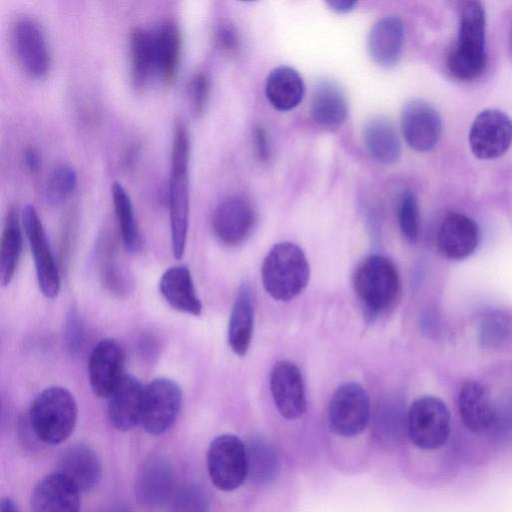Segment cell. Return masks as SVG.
I'll return each mask as SVG.
<instances>
[{
	"label": "cell",
	"instance_id": "1",
	"mask_svg": "<svg viewBox=\"0 0 512 512\" xmlns=\"http://www.w3.org/2000/svg\"><path fill=\"white\" fill-rule=\"evenodd\" d=\"M190 138L183 121H176L173 128L168 208L172 253L181 259L185 253L190 212Z\"/></svg>",
	"mask_w": 512,
	"mask_h": 512
},
{
	"label": "cell",
	"instance_id": "2",
	"mask_svg": "<svg viewBox=\"0 0 512 512\" xmlns=\"http://www.w3.org/2000/svg\"><path fill=\"white\" fill-rule=\"evenodd\" d=\"M459 33L455 46L449 51L446 66L449 73L461 81L478 78L485 70L486 11L479 1L458 3Z\"/></svg>",
	"mask_w": 512,
	"mask_h": 512
},
{
	"label": "cell",
	"instance_id": "3",
	"mask_svg": "<svg viewBox=\"0 0 512 512\" xmlns=\"http://www.w3.org/2000/svg\"><path fill=\"white\" fill-rule=\"evenodd\" d=\"M78 407L73 394L62 386H50L32 402L26 424L34 438L46 445H58L73 433Z\"/></svg>",
	"mask_w": 512,
	"mask_h": 512
},
{
	"label": "cell",
	"instance_id": "4",
	"mask_svg": "<svg viewBox=\"0 0 512 512\" xmlns=\"http://www.w3.org/2000/svg\"><path fill=\"white\" fill-rule=\"evenodd\" d=\"M310 268L303 250L292 242L274 245L263 260L262 283L277 301H289L299 295L308 283Z\"/></svg>",
	"mask_w": 512,
	"mask_h": 512
},
{
	"label": "cell",
	"instance_id": "5",
	"mask_svg": "<svg viewBox=\"0 0 512 512\" xmlns=\"http://www.w3.org/2000/svg\"><path fill=\"white\" fill-rule=\"evenodd\" d=\"M354 291L372 314H382L399 298L401 281L397 267L383 255H370L355 268L352 277Z\"/></svg>",
	"mask_w": 512,
	"mask_h": 512
},
{
	"label": "cell",
	"instance_id": "6",
	"mask_svg": "<svg viewBox=\"0 0 512 512\" xmlns=\"http://www.w3.org/2000/svg\"><path fill=\"white\" fill-rule=\"evenodd\" d=\"M406 432L411 443L422 450L442 447L451 432V414L446 404L433 396H422L410 405Z\"/></svg>",
	"mask_w": 512,
	"mask_h": 512
},
{
	"label": "cell",
	"instance_id": "7",
	"mask_svg": "<svg viewBox=\"0 0 512 512\" xmlns=\"http://www.w3.org/2000/svg\"><path fill=\"white\" fill-rule=\"evenodd\" d=\"M206 464L210 480L217 489L234 491L248 476L246 445L235 435H219L208 447Z\"/></svg>",
	"mask_w": 512,
	"mask_h": 512
},
{
	"label": "cell",
	"instance_id": "8",
	"mask_svg": "<svg viewBox=\"0 0 512 512\" xmlns=\"http://www.w3.org/2000/svg\"><path fill=\"white\" fill-rule=\"evenodd\" d=\"M328 420L336 435L350 438L361 434L370 420V401L365 389L355 382L340 385L330 399Z\"/></svg>",
	"mask_w": 512,
	"mask_h": 512
},
{
	"label": "cell",
	"instance_id": "9",
	"mask_svg": "<svg viewBox=\"0 0 512 512\" xmlns=\"http://www.w3.org/2000/svg\"><path fill=\"white\" fill-rule=\"evenodd\" d=\"M182 391L168 378H157L144 386L141 425L154 436L167 432L181 409Z\"/></svg>",
	"mask_w": 512,
	"mask_h": 512
},
{
	"label": "cell",
	"instance_id": "10",
	"mask_svg": "<svg viewBox=\"0 0 512 512\" xmlns=\"http://www.w3.org/2000/svg\"><path fill=\"white\" fill-rule=\"evenodd\" d=\"M21 220L33 255L39 288L45 297L54 298L60 291V273L45 229L33 205L27 204L24 207Z\"/></svg>",
	"mask_w": 512,
	"mask_h": 512
},
{
	"label": "cell",
	"instance_id": "11",
	"mask_svg": "<svg viewBox=\"0 0 512 512\" xmlns=\"http://www.w3.org/2000/svg\"><path fill=\"white\" fill-rule=\"evenodd\" d=\"M11 41L21 68L31 77L41 78L50 68V53L39 23L28 15L18 16L11 28Z\"/></svg>",
	"mask_w": 512,
	"mask_h": 512
},
{
	"label": "cell",
	"instance_id": "12",
	"mask_svg": "<svg viewBox=\"0 0 512 512\" xmlns=\"http://www.w3.org/2000/svg\"><path fill=\"white\" fill-rule=\"evenodd\" d=\"M512 145V119L498 109H485L474 119L469 131L473 155L491 160L505 154Z\"/></svg>",
	"mask_w": 512,
	"mask_h": 512
},
{
	"label": "cell",
	"instance_id": "13",
	"mask_svg": "<svg viewBox=\"0 0 512 512\" xmlns=\"http://www.w3.org/2000/svg\"><path fill=\"white\" fill-rule=\"evenodd\" d=\"M134 490L143 509L156 511L162 508L175 493V472L171 462L162 456L147 460L137 473Z\"/></svg>",
	"mask_w": 512,
	"mask_h": 512
},
{
	"label": "cell",
	"instance_id": "14",
	"mask_svg": "<svg viewBox=\"0 0 512 512\" xmlns=\"http://www.w3.org/2000/svg\"><path fill=\"white\" fill-rule=\"evenodd\" d=\"M401 128L412 149L428 152L437 145L441 137L442 119L431 103L423 99H412L402 109Z\"/></svg>",
	"mask_w": 512,
	"mask_h": 512
},
{
	"label": "cell",
	"instance_id": "15",
	"mask_svg": "<svg viewBox=\"0 0 512 512\" xmlns=\"http://www.w3.org/2000/svg\"><path fill=\"white\" fill-rule=\"evenodd\" d=\"M256 223V212L249 200L231 196L220 202L212 215V229L220 242L236 246L251 234Z\"/></svg>",
	"mask_w": 512,
	"mask_h": 512
},
{
	"label": "cell",
	"instance_id": "16",
	"mask_svg": "<svg viewBox=\"0 0 512 512\" xmlns=\"http://www.w3.org/2000/svg\"><path fill=\"white\" fill-rule=\"evenodd\" d=\"M125 352L114 339L99 341L89 356L88 378L92 391L108 398L124 377Z\"/></svg>",
	"mask_w": 512,
	"mask_h": 512
},
{
	"label": "cell",
	"instance_id": "17",
	"mask_svg": "<svg viewBox=\"0 0 512 512\" xmlns=\"http://www.w3.org/2000/svg\"><path fill=\"white\" fill-rule=\"evenodd\" d=\"M270 390L274 404L287 420H296L306 411L305 386L301 371L291 361L277 362L270 373Z\"/></svg>",
	"mask_w": 512,
	"mask_h": 512
},
{
	"label": "cell",
	"instance_id": "18",
	"mask_svg": "<svg viewBox=\"0 0 512 512\" xmlns=\"http://www.w3.org/2000/svg\"><path fill=\"white\" fill-rule=\"evenodd\" d=\"M80 494L68 478L56 471L35 485L30 498L31 512H80Z\"/></svg>",
	"mask_w": 512,
	"mask_h": 512
},
{
	"label": "cell",
	"instance_id": "19",
	"mask_svg": "<svg viewBox=\"0 0 512 512\" xmlns=\"http://www.w3.org/2000/svg\"><path fill=\"white\" fill-rule=\"evenodd\" d=\"M479 243V228L476 222L465 214L450 212L443 219L437 246L443 256L452 260L469 257Z\"/></svg>",
	"mask_w": 512,
	"mask_h": 512
},
{
	"label": "cell",
	"instance_id": "20",
	"mask_svg": "<svg viewBox=\"0 0 512 512\" xmlns=\"http://www.w3.org/2000/svg\"><path fill=\"white\" fill-rule=\"evenodd\" d=\"M144 386L134 376L125 374L108 397L110 424L119 431H129L141 424Z\"/></svg>",
	"mask_w": 512,
	"mask_h": 512
},
{
	"label": "cell",
	"instance_id": "21",
	"mask_svg": "<svg viewBox=\"0 0 512 512\" xmlns=\"http://www.w3.org/2000/svg\"><path fill=\"white\" fill-rule=\"evenodd\" d=\"M57 472L68 478L80 492H89L98 486L102 478V464L91 447L77 443L61 453Z\"/></svg>",
	"mask_w": 512,
	"mask_h": 512
},
{
	"label": "cell",
	"instance_id": "22",
	"mask_svg": "<svg viewBox=\"0 0 512 512\" xmlns=\"http://www.w3.org/2000/svg\"><path fill=\"white\" fill-rule=\"evenodd\" d=\"M404 25L397 16L379 19L370 29L367 48L371 59L379 66L391 68L398 64L403 50Z\"/></svg>",
	"mask_w": 512,
	"mask_h": 512
},
{
	"label": "cell",
	"instance_id": "23",
	"mask_svg": "<svg viewBox=\"0 0 512 512\" xmlns=\"http://www.w3.org/2000/svg\"><path fill=\"white\" fill-rule=\"evenodd\" d=\"M463 425L473 433H482L494 423L496 410L487 388L476 381L464 383L458 395Z\"/></svg>",
	"mask_w": 512,
	"mask_h": 512
},
{
	"label": "cell",
	"instance_id": "24",
	"mask_svg": "<svg viewBox=\"0 0 512 512\" xmlns=\"http://www.w3.org/2000/svg\"><path fill=\"white\" fill-rule=\"evenodd\" d=\"M310 111L313 120L322 127L341 126L349 113L343 89L333 80L318 81L313 89Z\"/></svg>",
	"mask_w": 512,
	"mask_h": 512
},
{
	"label": "cell",
	"instance_id": "25",
	"mask_svg": "<svg viewBox=\"0 0 512 512\" xmlns=\"http://www.w3.org/2000/svg\"><path fill=\"white\" fill-rule=\"evenodd\" d=\"M159 290L166 302L175 310L193 316L202 312L190 270L186 266L167 269L159 281Z\"/></svg>",
	"mask_w": 512,
	"mask_h": 512
},
{
	"label": "cell",
	"instance_id": "26",
	"mask_svg": "<svg viewBox=\"0 0 512 512\" xmlns=\"http://www.w3.org/2000/svg\"><path fill=\"white\" fill-rule=\"evenodd\" d=\"M366 150L374 161L390 165L401 156V143L397 131L390 120L383 116L368 119L362 130Z\"/></svg>",
	"mask_w": 512,
	"mask_h": 512
},
{
	"label": "cell",
	"instance_id": "27",
	"mask_svg": "<svg viewBox=\"0 0 512 512\" xmlns=\"http://www.w3.org/2000/svg\"><path fill=\"white\" fill-rule=\"evenodd\" d=\"M130 55L132 82L141 90L157 71L155 33L141 26L134 27L130 33Z\"/></svg>",
	"mask_w": 512,
	"mask_h": 512
},
{
	"label": "cell",
	"instance_id": "28",
	"mask_svg": "<svg viewBox=\"0 0 512 512\" xmlns=\"http://www.w3.org/2000/svg\"><path fill=\"white\" fill-rule=\"evenodd\" d=\"M265 94L271 105L279 111H289L300 104L304 83L300 74L291 67L280 66L266 78Z\"/></svg>",
	"mask_w": 512,
	"mask_h": 512
},
{
	"label": "cell",
	"instance_id": "29",
	"mask_svg": "<svg viewBox=\"0 0 512 512\" xmlns=\"http://www.w3.org/2000/svg\"><path fill=\"white\" fill-rule=\"evenodd\" d=\"M253 299L247 286H242L234 301L228 323V342L231 350L244 356L250 346L253 332Z\"/></svg>",
	"mask_w": 512,
	"mask_h": 512
},
{
	"label": "cell",
	"instance_id": "30",
	"mask_svg": "<svg viewBox=\"0 0 512 512\" xmlns=\"http://www.w3.org/2000/svg\"><path fill=\"white\" fill-rule=\"evenodd\" d=\"M155 37L157 72L164 82L171 84L177 76L181 59L182 40L177 22L171 18L165 19Z\"/></svg>",
	"mask_w": 512,
	"mask_h": 512
},
{
	"label": "cell",
	"instance_id": "31",
	"mask_svg": "<svg viewBox=\"0 0 512 512\" xmlns=\"http://www.w3.org/2000/svg\"><path fill=\"white\" fill-rule=\"evenodd\" d=\"M22 220L17 207L7 210L0 241V278L8 285L18 266L22 250Z\"/></svg>",
	"mask_w": 512,
	"mask_h": 512
},
{
	"label": "cell",
	"instance_id": "32",
	"mask_svg": "<svg viewBox=\"0 0 512 512\" xmlns=\"http://www.w3.org/2000/svg\"><path fill=\"white\" fill-rule=\"evenodd\" d=\"M248 476L251 483L263 486L274 481L279 458L274 446L264 438H252L246 444Z\"/></svg>",
	"mask_w": 512,
	"mask_h": 512
},
{
	"label": "cell",
	"instance_id": "33",
	"mask_svg": "<svg viewBox=\"0 0 512 512\" xmlns=\"http://www.w3.org/2000/svg\"><path fill=\"white\" fill-rule=\"evenodd\" d=\"M111 195L124 247L130 253H137L142 248V238L129 194L121 183L114 182L111 186Z\"/></svg>",
	"mask_w": 512,
	"mask_h": 512
},
{
	"label": "cell",
	"instance_id": "34",
	"mask_svg": "<svg viewBox=\"0 0 512 512\" xmlns=\"http://www.w3.org/2000/svg\"><path fill=\"white\" fill-rule=\"evenodd\" d=\"M77 185V174L68 164H59L49 173L45 183V197L48 203L57 206L62 204L74 191Z\"/></svg>",
	"mask_w": 512,
	"mask_h": 512
},
{
	"label": "cell",
	"instance_id": "35",
	"mask_svg": "<svg viewBox=\"0 0 512 512\" xmlns=\"http://www.w3.org/2000/svg\"><path fill=\"white\" fill-rule=\"evenodd\" d=\"M170 512H210L206 491L194 482L182 485L171 499Z\"/></svg>",
	"mask_w": 512,
	"mask_h": 512
},
{
	"label": "cell",
	"instance_id": "36",
	"mask_svg": "<svg viewBox=\"0 0 512 512\" xmlns=\"http://www.w3.org/2000/svg\"><path fill=\"white\" fill-rule=\"evenodd\" d=\"M399 226L403 237L411 243L418 239L419 235V208L415 194L406 191L399 205Z\"/></svg>",
	"mask_w": 512,
	"mask_h": 512
},
{
	"label": "cell",
	"instance_id": "37",
	"mask_svg": "<svg viewBox=\"0 0 512 512\" xmlns=\"http://www.w3.org/2000/svg\"><path fill=\"white\" fill-rule=\"evenodd\" d=\"M511 333L508 318L499 313L486 316L479 327V339L486 347H496L507 340Z\"/></svg>",
	"mask_w": 512,
	"mask_h": 512
},
{
	"label": "cell",
	"instance_id": "38",
	"mask_svg": "<svg viewBox=\"0 0 512 512\" xmlns=\"http://www.w3.org/2000/svg\"><path fill=\"white\" fill-rule=\"evenodd\" d=\"M191 112L201 116L207 107L210 95V78L204 71L196 72L190 79L187 89Z\"/></svg>",
	"mask_w": 512,
	"mask_h": 512
},
{
	"label": "cell",
	"instance_id": "39",
	"mask_svg": "<svg viewBox=\"0 0 512 512\" xmlns=\"http://www.w3.org/2000/svg\"><path fill=\"white\" fill-rule=\"evenodd\" d=\"M64 340L67 349L72 354L82 351L86 341L84 321L75 306H72L65 318Z\"/></svg>",
	"mask_w": 512,
	"mask_h": 512
},
{
	"label": "cell",
	"instance_id": "40",
	"mask_svg": "<svg viewBox=\"0 0 512 512\" xmlns=\"http://www.w3.org/2000/svg\"><path fill=\"white\" fill-rule=\"evenodd\" d=\"M215 42L218 49L228 56L237 55L241 47L239 32L229 20H222L217 25Z\"/></svg>",
	"mask_w": 512,
	"mask_h": 512
},
{
	"label": "cell",
	"instance_id": "41",
	"mask_svg": "<svg viewBox=\"0 0 512 512\" xmlns=\"http://www.w3.org/2000/svg\"><path fill=\"white\" fill-rule=\"evenodd\" d=\"M254 143L258 158L262 161H267L270 156V146L266 133L260 126H256L254 129Z\"/></svg>",
	"mask_w": 512,
	"mask_h": 512
},
{
	"label": "cell",
	"instance_id": "42",
	"mask_svg": "<svg viewBox=\"0 0 512 512\" xmlns=\"http://www.w3.org/2000/svg\"><path fill=\"white\" fill-rule=\"evenodd\" d=\"M23 160L25 167L31 173H37L42 166V157L39 150L33 146L25 148L23 152Z\"/></svg>",
	"mask_w": 512,
	"mask_h": 512
},
{
	"label": "cell",
	"instance_id": "43",
	"mask_svg": "<svg viewBox=\"0 0 512 512\" xmlns=\"http://www.w3.org/2000/svg\"><path fill=\"white\" fill-rule=\"evenodd\" d=\"M328 6L338 12V13H347L351 11L356 5L355 1H347V0H330L326 2Z\"/></svg>",
	"mask_w": 512,
	"mask_h": 512
},
{
	"label": "cell",
	"instance_id": "44",
	"mask_svg": "<svg viewBox=\"0 0 512 512\" xmlns=\"http://www.w3.org/2000/svg\"><path fill=\"white\" fill-rule=\"evenodd\" d=\"M0 512H18V509L12 499L3 498L1 501Z\"/></svg>",
	"mask_w": 512,
	"mask_h": 512
},
{
	"label": "cell",
	"instance_id": "45",
	"mask_svg": "<svg viewBox=\"0 0 512 512\" xmlns=\"http://www.w3.org/2000/svg\"><path fill=\"white\" fill-rule=\"evenodd\" d=\"M113 512H132V511L125 506H120V507L116 508Z\"/></svg>",
	"mask_w": 512,
	"mask_h": 512
},
{
	"label": "cell",
	"instance_id": "46",
	"mask_svg": "<svg viewBox=\"0 0 512 512\" xmlns=\"http://www.w3.org/2000/svg\"><path fill=\"white\" fill-rule=\"evenodd\" d=\"M510 49L512 50V32H511V37H510Z\"/></svg>",
	"mask_w": 512,
	"mask_h": 512
}]
</instances>
